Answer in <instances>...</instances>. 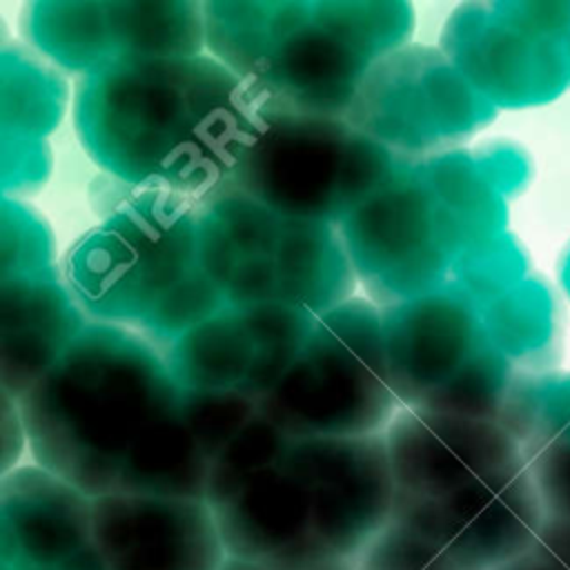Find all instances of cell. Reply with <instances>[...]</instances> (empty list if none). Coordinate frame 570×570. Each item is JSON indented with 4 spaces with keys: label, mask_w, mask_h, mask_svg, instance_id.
Masks as SVG:
<instances>
[{
    "label": "cell",
    "mask_w": 570,
    "mask_h": 570,
    "mask_svg": "<svg viewBox=\"0 0 570 570\" xmlns=\"http://www.w3.org/2000/svg\"><path fill=\"white\" fill-rule=\"evenodd\" d=\"M261 96L209 53L140 58L80 76L78 138L105 176L205 203L261 125Z\"/></svg>",
    "instance_id": "1"
},
{
    "label": "cell",
    "mask_w": 570,
    "mask_h": 570,
    "mask_svg": "<svg viewBox=\"0 0 570 570\" xmlns=\"http://www.w3.org/2000/svg\"><path fill=\"white\" fill-rule=\"evenodd\" d=\"M207 503L243 550L356 552L392 521L385 434L287 436L265 425L218 465Z\"/></svg>",
    "instance_id": "2"
},
{
    "label": "cell",
    "mask_w": 570,
    "mask_h": 570,
    "mask_svg": "<svg viewBox=\"0 0 570 570\" xmlns=\"http://www.w3.org/2000/svg\"><path fill=\"white\" fill-rule=\"evenodd\" d=\"M178 392L158 345L87 321L58 361L13 401L40 468L98 499L122 492L134 456Z\"/></svg>",
    "instance_id": "3"
},
{
    "label": "cell",
    "mask_w": 570,
    "mask_h": 570,
    "mask_svg": "<svg viewBox=\"0 0 570 570\" xmlns=\"http://www.w3.org/2000/svg\"><path fill=\"white\" fill-rule=\"evenodd\" d=\"M205 49L265 105L345 118L370 69L412 31L403 2H203Z\"/></svg>",
    "instance_id": "4"
},
{
    "label": "cell",
    "mask_w": 570,
    "mask_h": 570,
    "mask_svg": "<svg viewBox=\"0 0 570 570\" xmlns=\"http://www.w3.org/2000/svg\"><path fill=\"white\" fill-rule=\"evenodd\" d=\"M102 223L65 256V285L89 321L165 347L227 301L200 261L198 205L122 183Z\"/></svg>",
    "instance_id": "5"
},
{
    "label": "cell",
    "mask_w": 570,
    "mask_h": 570,
    "mask_svg": "<svg viewBox=\"0 0 570 570\" xmlns=\"http://www.w3.org/2000/svg\"><path fill=\"white\" fill-rule=\"evenodd\" d=\"M200 261L232 305H285L323 316L354 296L338 225L303 220L238 194L198 205Z\"/></svg>",
    "instance_id": "6"
},
{
    "label": "cell",
    "mask_w": 570,
    "mask_h": 570,
    "mask_svg": "<svg viewBox=\"0 0 570 570\" xmlns=\"http://www.w3.org/2000/svg\"><path fill=\"white\" fill-rule=\"evenodd\" d=\"M396 163L345 118L263 102L252 145L209 198L238 194L294 218L341 225L385 183Z\"/></svg>",
    "instance_id": "7"
},
{
    "label": "cell",
    "mask_w": 570,
    "mask_h": 570,
    "mask_svg": "<svg viewBox=\"0 0 570 570\" xmlns=\"http://www.w3.org/2000/svg\"><path fill=\"white\" fill-rule=\"evenodd\" d=\"M258 407L287 436L385 434L403 407L390 385L381 309L352 296L318 316Z\"/></svg>",
    "instance_id": "8"
},
{
    "label": "cell",
    "mask_w": 570,
    "mask_h": 570,
    "mask_svg": "<svg viewBox=\"0 0 570 570\" xmlns=\"http://www.w3.org/2000/svg\"><path fill=\"white\" fill-rule=\"evenodd\" d=\"M24 29L38 49L80 76L205 49L203 2H33Z\"/></svg>",
    "instance_id": "9"
},
{
    "label": "cell",
    "mask_w": 570,
    "mask_h": 570,
    "mask_svg": "<svg viewBox=\"0 0 570 570\" xmlns=\"http://www.w3.org/2000/svg\"><path fill=\"white\" fill-rule=\"evenodd\" d=\"M316 318L285 305L227 303L160 352L180 387L261 401L294 363Z\"/></svg>",
    "instance_id": "10"
},
{
    "label": "cell",
    "mask_w": 570,
    "mask_h": 570,
    "mask_svg": "<svg viewBox=\"0 0 570 570\" xmlns=\"http://www.w3.org/2000/svg\"><path fill=\"white\" fill-rule=\"evenodd\" d=\"M2 392L18 399L87 325L51 265L2 272Z\"/></svg>",
    "instance_id": "11"
}]
</instances>
